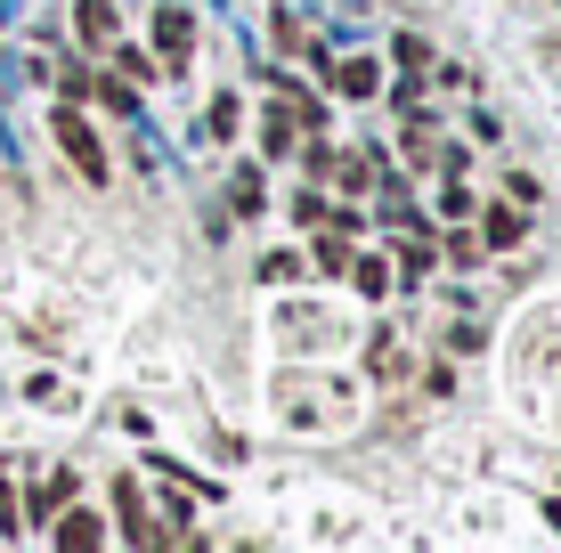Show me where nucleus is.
I'll use <instances>...</instances> for the list:
<instances>
[{"mask_svg":"<svg viewBox=\"0 0 561 553\" xmlns=\"http://www.w3.org/2000/svg\"><path fill=\"white\" fill-rule=\"evenodd\" d=\"M114 505H123V538H139V545L163 538V529L147 521V505H139V481H114Z\"/></svg>","mask_w":561,"mask_h":553,"instance_id":"nucleus-4","label":"nucleus"},{"mask_svg":"<svg viewBox=\"0 0 561 553\" xmlns=\"http://www.w3.org/2000/svg\"><path fill=\"white\" fill-rule=\"evenodd\" d=\"M546 512H553V529H561V497H553V505H546Z\"/></svg>","mask_w":561,"mask_h":553,"instance_id":"nucleus-12","label":"nucleus"},{"mask_svg":"<svg viewBox=\"0 0 561 553\" xmlns=\"http://www.w3.org/2000/svg\"><path fill=\"white\" fill-rule=\"evenodd\" d=\"M154 49H163V57H187V49H196V16H187V9H163V16H154Z\"/></svg>","mask_w":561,"mask_h":553,"instance_id":"nucleus-3","label":"nucleus"},{"mask_svg":"<svg viewBox=\"0 0 561 553\" xmlns=\"http://www.w3.org/2000/svg\"><path fill=\"white\" fill-rule=\"evenodd\" d=\"M351 277H358V293H382V285H391V261H351Z\"/></svg>","mask_w":561,"mask_h":553,"instance_id":"nucleus-9","label":"nucleus"},{"mask_svg":"<svg viewBox=\"0 0 561 553\" xmlns=\"http://www.w3.org/2000/svg\"><path fill=\"white\" fill-rule=\"evenodd\" d=\"M489 244H496V253H513V244H520V212H489Z\"/></svg>","mask_w":561,"mask_h":553,"instance_id":"nucleus-8","label":"nucleus"},{"mask_svg":"<svg viewBox=\"0 0 561 553\" xmlns=\"http://www.w3.org/2000/svg\"><path fill=\"white\" fill-rule=\"evenodd\" d=\"M99 538H106V529L90 521V512H66V521H57V545H99Z\"/></svg>","mask_w":561,"mask_h":553,"instance_id":"nucleus-5","label":"nucleus"},{"mask_svg":"<svg viewBox=\"0 0 561 553\" xmlns=\"http://www.w3.org/2000/svg\"><path fill=\"white\" fill-rule=\"evenodd\" d=\"M309 253H318V269H325V277H334V269H351V244H342V237H318Z\"/></svg>","mask_w":561,"mask_h":553,"instance_id":"nucleus-7","label":"nucleus"},{"mask_svg":"<svg viewBox=\"0 0 561 553\" xmlns=\"http://www.w3.org/2000/svg\"><path fill=\"white\" fill-rule=\"evenodd\" d=\"M0 538H16V488L0 481Z\"/></svg>","mask_w":561,"mask_h":553,"instance_id":"nucleus-11","label":"nucleus"},{"mask_svg":"<svg viewBox=\"0 0 561 553\" xmlns=\"http://www.w3.org/2000/svg\"><path fill=\"white\" fill-rule=\"evenodd\" d=\"M325 82H334L342 99H375V90H382V66H375V57H342V66L325 57Z\"/></svg>","mask_w":561,"mask_h":553,"instance_id":"nucleus-2","label":"nucleus"},{"mask_svg":"<svg viewBox=\"0 0 561 553\" xmlns=\"http://www.w3.org/2000/svg\"><path fill=\"white\" fill-rule=\"evenodd\" d=\"M57 147H66V155L82 163V180H90V187H106V147L90 139V123H82L73 106H57Z\"/></svg>","mask_w":561,"mask_h":553,"instance_id":"nucleus-1","label":"nucleus"},{"mask_svg":"<svg viewBox=\"0 0 561 553\" xmlns=\"http://www.w3.org/2000/svg\"><path fill=\"white\" fill-rule=\"evenodd\" d=\"M204 130H211V139H228V130H237V99H211V123Z\"/></svg>","mask_w":561,"mask_h":553,"instance_id":"nucleus-10","label":"nucleus"},{"mask_svg":"<svg viewBox=\"0 0 561 553\" xmlns=\"http://www.w3.org/2000/svg\"><path fill=\"white\" fill-rule=\"evenodd\" d=\"M82 33H90V42H114V9H106V0H82Z\"/></svg>","mask_w":561,"mask_h":553,"instance_id":"nucleus-6","label":"nucleus"}]
</instances>
